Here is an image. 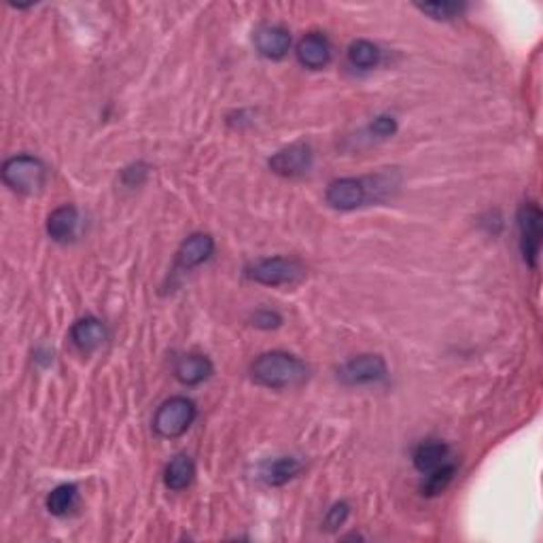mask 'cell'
Listing matches in <instances>:
<instances>
[{
    "instance_id": "cell-22",
    "label": "cell",
    "mask_w": 543,
    "mask_h": 543,
    "mask_svg": "<svg viewBox=\"0 0 543 543\" xmlns=\"http://www.w3.org/2000/svg\"><path fill=\"white\" fill-rule=\"evenodd\" d=\"M348 514H351L348 503H335L325 516V525H323L325 527V531H338L340 527H344V522L348 520Z\"/></svg>"
},
{
    "instance_id": "cell-25",
    "label": "cell",
    "mask_w": 543,
    "mask_h": 543,
    "mask_svg": "<svg viewBox=\"0 0 543 543\" xmlns=\"http://www.w3.org/2000/svg\"><path fill=\"white\" fill-rule=\"evenodd\" d=\"M147 174H149V168L145 164H134L130 168H126L121 177H124V183L128 187H138L147 180Z\"/></svg>"
},
{
    "instance_id": "cell-12",
    "label": "cell",
    "mask_w": 543,
    "mask_h": 543,
    "mask_svg": "<svg viewBox=\"0 0 543 543\" xmlns=\"http://www.w3.org/2000/svg\"><path fill=\"white\" fill-rule=\"evenodd\" d=\"M107 338L108 332L105 323L96 319V316H86V319H79L70 327V340H73V344L86 354L98 351L107 342Z\"/></svg>"
},
{
    "instance_id": "cell-13",
    "label": "cell",
    "mask_w": 543,
    "mask_h": 543,
    "mask_svg": "<svg viewBox=\"0 0 543 543\" xmlns=\"http://www.w3.org/2000/svg\"><path fill=\"white\" fill-rule=\"evenodd\" d=\"M255 47L268 60H282L291 49V32L282 26H261L255 32Z\"/></svg>"
},
{
    "instance_id": "cell-18",
    "label": "cell",
    "mask_w": 543,
    "mask_h": 543,
    "mask_svg": "<svg viewBox=\"0 0 543 543\" xmlns=\"http://www.w3.org/2000/svg\"><path fill=\"white\" fill-rule=\"evenodd\" d=\"M348 62L359 70L376 68L380 64L378 45H374L372 41H365V38H359V41L351 43V47H348Z\"/></svg>"
},
{
    "instance_id": "cell-19",
    "label": "cell",
    "mask_w": 543,
    "mask_h": 543,
    "mask_svg": "<svg viewBox=\"0 0 543 543\" xmlns=\"http://www.w3.org/2000/svg\"><path fill=\"white\" fill-rule=\"evenodd\" d=\"M77 497H79V490H77L75 484H60L47 495V512L51 516H67L70 509L75 507Z\"/></svg>"
},
{
    "instance_id": "cell-2",
    "label": "cell",
    "mask_w": 543,
    "mask_h": 543,
    "mask_svg": "<svg viewBox=\"0 0 543 543\" xmlns=\"http://www.w3.org/2000/svg\"><path fill=\"white\" fill-rule=\"evenodd\" d=\"M3 183L22 196H35L47 183V168L35 155H13L3 164Z\"/></svg>"
},
{
    "instance_id": "cell-17",
    "label": "cell",
    "mask_w": 543,
    "mask_h": 543,
    "mask_svg": "<svg viewBox=\"0 0 543 543\" xmlns=\"http://www.w3.org/2000/svg\"><path fill=\"white\" fill-rule=\"evenodd\" d=\"M193 477H196V465H193L191 456L187 455H177L164 469L166 488L174 490V493L190 488Z\"/></svg>"
},
{
    "instance_id": "cell-10",
    "label": "cell",
    "mask_w": 543,
    "mask_h": 543,
    "mask_svg": "<svg viewBox=\"0 0 543 543\" xmlns=\"http://www.w3.org/2000/svg\"><path fill=\"white\" fill-rule=\"evenodd\" d=\"M212 255H215V238L198 231V234L185 238L183 244H180L177 253V266L180 270H193L209 261Z\"/></svg>"
},
{
    "instance_id": "cell-21",
    "label": "cell",
    "mask_w": 543,
    "mask_h": 543,
    "mask_svg": "<svg viewBox=\"0 0 543 543\" xmlns=\"http://www.w3.org/2000/svg\"><path fill=\"white\" fill-rule=\"evenodd\" d=\"M418 11L426 13V15L433 17V19H444V22H448V19H455L461 15L465 11V5L463 3H450V0H444V3H425V5H416Z\"/></svg>"
},
{
    "instance_id": "cell-6",
    "label": "cell",
    "mask_w": 543,
    "mask_h": 543,
    "mask_svg": "<svg viewBox=\"0 0 543 543\" xmlns=\"http://www.w3.org/2000/svg\"><path fill=\"white\" fill-rule=\"evenodd\" d=\"M389 367L384 357L380 354H359V357L348 359L338 370V380L346 386H365L376 384L386 378Z\"/></svg>"
},
{
    "instance_id": "cell-3",
    "label": "cell",
    "mask_w": 543,
    "mask_h": 543,
    "mask_svg": "<svg viewBox=\"0 0 543 543\" xmlns=\"http://www.w3.org/2000/svg\"><path fill=\"white\" fill-rule=\"evenodd\" d=\"M198 416L196 404L183 395L166 399L153 416V431L164 439H177L185 435Z\"/></svg>"
},
{
    "instance_id": "cell-14",
    "label": "cell",
    "mask_w": 543,
    "mask_h": 543,
    "mask_svg": "<svg viewBox=\"0 0 543 543\" xmlns=\"http://www.w3.org/2000/svg\"><path fill=\"white\" fill-rule=\"evenodd\" d=\"M79 230V210L73 204H64L47 217V234L56 242H68Z\"/></svg>"
},
{
    "instance_id": "cell-4",
    "label": "cell",
    "mask_w": 543,
    "mask_h": 543,
    "mask_svg": "<svg viewBox=\"0 0 543 543\" xmlns=\"http://www.w3.org/2000/svg\"><path fill=\"white\" fill-rule=\"evenodd\" d=\"M306 270L297 260L291 257H266V260H257L244 268V276L257 284H266V287H282V284H295L302 281Z\"/></svg>"
},
{
    "instance_id": "cell-11",
    "label": "cell",
    "mask_w": 543,
    "mask_h": 543,
    "mask_svg": "<svg viewBox=\"0 0 543 543\" xmlns=\"http://www.w3.org/2000/svg\"><path fill=\"white\" fill-rule=\"evenodd\" d=\"M212 372H215L212 361L206 357V354H200V353L180 354L177 364H174V378H177L183 386L202 384L204 380H209L212 376Z\"/></svg>"
},
{
    "instance_id": "cell-1",
    "label": "cell",
    "mask_w": 543,
    "mask_h": 543,
    "mask_svg": "<svg viewBox=\"0 0 543 543\" xmlns=\"http://www.w3.org/2000/svg\"><path fill=\"white\" fill-rule=\"evenodd\" d=\"M251 378L255 384L272 391L293 389L306 383L308 365L295 354L284 351H270L251 364Z\"/></svg>"
},
{
    "instance_id": "cell-20",
    "label": "cell",
    "mask_w": 543,
    "mask_h": 543,
    "mask_svg": "<svg viewBox=\"0 0 543 543\" xmlns=\"http://www.w3.org/2000/svg\"><path fill=\"white\" fill-rule=\"evenodd\" d=\"M455 474H456V465L455 463H444L439 465L437 469L429 471V474H425V482L420 490H423L425 497H437L442 495L446 488L450 487L452 480H455Z\"/></svg>"
},
{
    "instance_id": "cell-7",
    "label": "cell",
    "mask_w": 543,
    "mask_h": 543,
    "mask_svg": "<svg viewBox=\"0 0 543 543\" xmlns=\"http://www.w3.org/2000/svg\"><path fill=\"white\" fill-rule=\"evenodd\" d=\"M372 193L374 191L370 190V185H367V179L346 177L329 183L325 191V200L332 209L351 212L361 209V206H365L367 200L372 198Z\"/></svg>"
},
{
    "instance_id": "cell-16",
    "label": "cell",
    "mask_w": 543,
    "mask_h": 543,
    "mask_svg": "<svg viewBox=\"0 0 543 543\" xmlns=\"http://www.w3.org/2000/svg\"><path fill=\"white\" fill-rule=\"evenodd\" d=\"M303 469L302 461L297 456H278L274 461L261 465L260 477L268 487H284Z\"/></svg>"
},
{
    "instance_id": "cell-9",
    "label": "cell",
    "mask_w": 543,
    "mask_h": 543,
    "mask_svg": "<svg viewBox=\"0 0 543 543\" xmlns=\"http://www.w3.org/2000/svg\"><path fill=\"white\" fill-rule=\"evenodd\" d=\"M295 56L303 68L321 70L332 62V43L323 32H308L297 43Z\"/></svg>"
},
{
    "instance_id": "cell-23",
    "label": "cell",
    "mask_w": 543,
    "mask_h": 543,
    "mask_svg": "<svg viewBox=\"0 0 543 543\" xmlns=\"http://www.w3.org/2000/svg\"><path fill=\"white\" fill-rule=\"evenodd\" d=\"M397 119L391 118V115H378L376 119L370 124V132L378 138H391V136L397 134Z\"/></svg>"
},
{
    "instance_id": "cell-24",
    "label": "cell",
    "mask_w": 543,
    "mask_h": 543,
    "mask_svg": "<svg viewBox=\"0 0 543 543\" xmlns=\"http://www.w3.org/2000/svg\"><path fill=\"white\" fill-rule=\"evenodd\" d=\"M251 323H253L257 329H266V332H270V329H278L282 325V316L274 312V310H260V312L253 314Z\"/></svg>"
},
{
    "instance_id": "cell-15",
    "label": "cell",
    "mask_w": 543,
    "mask_h": 543,
    "mask_svg": "<svg viewBox=\"0 0 543 543\" xmlns=\"http://www.w3.org/2000/svg\"><path fill=\"white\" fill-rule=\"evenodd\" d=\"M450 448L448 444L442 442V439H425L416 446L412 455V463L416 467L418 474H429V471L437 469L439 465L448 463Z\"/></svg>"
},
{
    "instance_id": "cell-8",
    "label": "cell",
    "mask_w": 543,
    "mask_h": 543,
    "mask_svg": "<svg viewBox=\"0 0 543 543\" xmlns=\"http://www.w3.org/2000/svg\"><path fill=\"white\" fill-rule=\"evenodd\" d=\"M314 153L312 147L308 142H293V145L281 149V151L274 153L268 161L270 170L278 174V177L284 179H295L306 174L310 168H312Z\"/></svg>"
},
{
    "instance_id": "cell-5",
    "label": "cell",
    "mask_w": 543,
    "mask_h": 543,
    "mask_svg": "<svg viewBox=\"0 0 543 543\" xmlns=\"http://www.w3.org/2000/svg\"><path fill=\"white\" fill-rule=\"evenodd\" d=\"M541 209L538 202H525L518 209V230H520V251L527 266L533 270L539 266L541 253Z\"/></svg>"
}]
</instances>
